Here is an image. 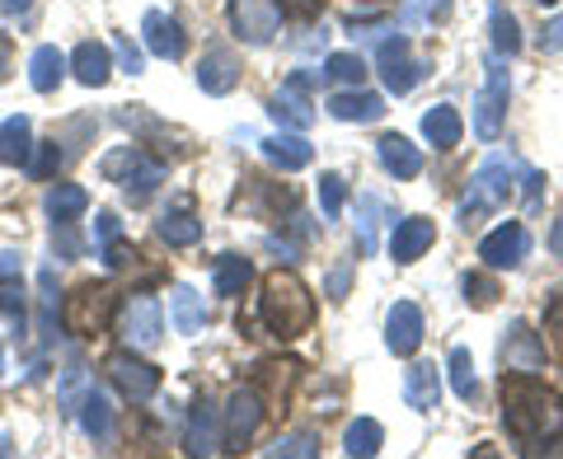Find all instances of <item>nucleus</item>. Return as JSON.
Masks as SVG:
<instances>
[{
  "mask_svg": "<svg viewBox=\"0 0 563 459\" xmlns=\"http://www.w3.org/2000/svg\"><path fill=\"white\" fill-rule=\"evenodd\" d=\"M503 422L517 440H550L563 432V399L540 384V376H517L503 370Z\"/></svg>",
  "mask_w": 563,
  "mask_h": 459,
  "instance_id": "obj_1",
  "label": "nucleus"
},
{
  "mask_svg": "<svg viewBox=\"0 0 563 459\" xmlns=\"http://www.w3.org/2000/svg\"><path fill=\"white\" fill-rule=\"evenodd\" d=\"M258 314H263V324H268L273 338L291 343V338H301V333H310V324H314V295L296 272L277 268V272H268V281H263Z\"/></svg>",
  "mask_w": 563,
  "mask_h": 459,
  "instance_id": "obj_2",
  "label": "nucleus"
},
{
  "mask_svg": "<svg viewBox=\"0 0 563 459\" xmlns=\"http://www.w3.org/2000/svg\"><path fill=\"white\" fill-rule=\"evenodd\" d=\"M99 173H103L109 183H118L132 202H146L151 192L165 183V165L151 160V155L141 150V146H118V150H109V155L99 160Z\"/></svg>",
  "mask_w": 563,
  "mask_h": 459,
  "instance_id": "obj_3",
  "label": "nucleus"
},
{
  "mask_svg": "<svg viewBox=\"0 0 563 459\" xmlns=\"http://www.w3.org/2000/svg\"><path fill=\"white\" fill-rule=\"evenodd\" d=\"M507 198H512V165L503 160H488L479 173L470 179V198H465V206H461V225L470 229V225H479L488 211H498V206H507Z\"/></svg>",
  "mask_w": 563,
  "mask_h": 459,
  "instance_id": "obj_4",
  "label": "nucleus"
},
{
  "mask_svg": "<svg viewBox=\"0 0 563 459\" xmlns=\"http://www.w3.org/2000/svg\"><path fill=\"white\" fill-rule=\"evenodd\" d=\"M109 310H113V291L103 281H85L66 295L62 305V328L76 333V338H95V333L109 324Z\"/></svg>",
  "mask_w": 563,
  "mask_h": 459,
  "instance_id": "obj_5",
  "label": "nucleus"
},
{
  "mask_svg": "<svg viewBox=\"0 0 563 459\" xmlns=\"http://www.w3.org/2000/svg\"><path fill=\"white\" fill-rule=\"evenodd\" d=\"M118 333H122V343L136 347V351L161 347V333H165V310H161V300L146 295V291L128 295V300H122V314H118Z\"/></svg>",
  "mask_w": 563,
  "mask_h": 459,
  "instance_id": "obj_6",
  "label": "nucleus"
},
{
  "mask_svg": "<svg viewBox=\"0 0 563 459\" xmlns=\"http://www.w3.org/2000/svg\"><path fill=\"white\" fill-rule=\"evenodd\" d=\"M231 24H235V38L263 47L273 43V33L282 29V5L277 0H231Z\"/></svg>",
  "mask_w": 563,
  "mask_h": 459,
  "instance_id": "obj_7",
  "label": "nucleus"
},
{
  "mask_svg": "<svg viewBox=\"0 0 563 459\" xmlns=\"http://www.w3.org/2000/svg\"><path fill=\"white\" fill-rule=\"evenodd\" d=\"M507 70L493 61L488 66V85H484V94L474 99V136L479 141H498L503 136V113H507Z\"/></svg>",
  "mask_w": 563,
  "mask_h": 459,
  "instance_id": "obj_8",
  "label": "nucleus"
},
{
  "mask_svg": "<svg viewBox=\"0 0 563 459\" xmlns=\"http://www.w3.org/2000/svg\"><path fill=\"white\" fill-rule=\"evenodd\" d=\"M503 357V370H517V376H540L544 370V343L540 333H531V324L526 320H512L507 324V338L498 347Z\"/></svg>",
  "mask_w": 563,
  "mask_h": 459,
  "instance_id": "obj_9",
  "label": "nucleus"
},
{
  "mask_svg": "<svg viewBox=\"0 0 563 459\" xmlns=\"http://www.w3.org/2000/svg\"><path fill=\"white\" fill-rule=\"evenodd\" d=\"M428 76V61H413L409 57V38H385L380 43V80H385V90L390 94H409L413 85Z\"/></svg>",
  "mask_w": 563,
  "mask_h": 459,
  "instance_id": "obj_10",
  "label": "nucleus"
},
{
  "mask_svg": "<svg viewBox=\"0 0 563 459\" xmlns=\"http://www.w3.org/2000/svg\"><path fill=\"white\" fill-rule=\"evenodd\" d=\"M103 370H109V380L122 390V399H132V403H146L155 390H161V370L136 361L132 351H113V357L103 361Z\"/></svg>",
  "mask_w": 563,
  "mask_h": 459,
  "instance_id": "obj_11",
  "label": "nucleus"
},
{
  "mask_svg": "<svg viewBox=\"0 0 563 459\" xmlns=\"http://www.w3.org/2000/svg\"><path fill=\"white\" fill-rule=\"evenodd\" d=\"M263 417H268V403H263V394L254 390H235L231 408H225V446L231 450H244L254 440V432L263 427Z\"/></svg>",
  "mask_w": 563,
  "mask_h": 459,
  "instance_id": "obj_12",
  "label": "nucleus"
},
{
  "mask_svg": "<svg viewBox=\"0 0 563 459\" xmlns=\"http://www.w3.org/2000/svg\"><path fill=\"white\" fill-rule=\"evenodd\" d=\"M526 254H531V235H526L521 221H503L493 235L479 239V258L488 268H517Z\"/></svg>",
  "mask_w": 563,
  "mask_h": 459,
  "instance_id": "obj_13",
  "label": "nucleus"
},
{
  "mask_svg": "<svg viewBox=\"0 0 563 459\" xmlns=\"http://www.w3.org/2000/svg\"><path fill=\"white\" fill-rule=\"evenodd\" d=\"M306 90H310V76H306V70H296V76L268 99V113L282 122V127L306 132L310 122H314V109H310V94H306Z\"/></svg>",
  "mask_w": 563,
  "mask_h": 459,
  "instance_id": "obj_14",
  "label": "nucleus"
},
{
  "mask_svg": "<svg viewBox=\"0 0 563 459\" xmlns=\"http://www.w3.org/2000/svg\"><path fill=\"white\" fill-rule=\"evenodd\" d=\"M0 314L14 324V338H20L24 320H29V295H24V277H20V254H0Z\"/></svg>",
  "mask_w": 563,
  "mask_h": 459,
  "instance_id": "obj_15",
  "label": "nucleus"
},
{
  "mask_svg": "<svg viewBox=\"0 0 563 459\" xmlns=\"http://www.w3.org/2000/svg\"><path fill=\"white\" fill-rule=\"evenodd\" d=\"M422 310L413 305V300H399V305L390 310V320H385V343H390L395 357H413V351L422 347Z\"/></svg>",
  "mask_w": 563,
  "mask_h": 459,
  "instance_id": "obj_16",
  "label": "nucleus"
},
{
  "mask_svg": "<svg viewBox=\"0 0 563 459\" xmlns=\"http://www.w3.org/2000/svg\"><path fill=\"white\" fill-rule=\"evenodd\" d=\"M141 33H146V47H151L161 61H179L184 52H188V38H184L179 20H169L165 10H146V20H141Z\"/></svg>",
  "mask_w": 563,
  "mask_h": 459,
  "instance_id": "obj_17",
  "label": "nucleus"
},
{
  "mask_svg": "<svg viewBox=\"0 0 563 459\" xmlns=\"http://www.w3.org/2000/svg\"><path fill=\"white\" fill-rule=\"evenodd\" d=\"M432 239H437V225L428 216H409V221H399L395 225V235H390V258L395 262H413L432 249Z\"/></svg>",
  "mask_w": 563,
  "mask_h": 459,
  "instance_id": "obj_18",
  "label": "nucleus"
},
{
  "mask_svg": "<svg viewBox=\"0 0 563 459\" xmlns=\"http://www.w3.org/2000/svg\"><path fill=\"white\" fill-rule=\"evenodd\" d=\"M198 85L207 94H231L240 85V61L231 47H207V57L198 66Z\"/></svg>",
  "mask_w": 563,
  "mask_h": 459,
  "instance_id": "obj_19",
  "label": "nucleus"
},
{
  "mask_svg": "<svg viewBox=\"0 0 563 459\" xmlns=\"http://www.w3.org/2000/svg\"><path fill=\"white\" fill-rule=\"evenodd\" d=\"M184 450L188 455H217L221 450V427H217V413H211V403L198 399L188 413V436H184Z\"/></svg>",
  "mask_w": 563,
  "mask_h": 459,
  "instance_id": "obj_20",
  "label": "nucleus"
},
{
  "mask_svg": "<svg viewBox=\"0 0 563 459\" xmlns=\"http://www.w3.org/2000/svg\"><path fill=\"white\" fill-rule=\"evenodd\" d=\"M437 399H442V376H437V366H428V361L409 366V376H404V403H409L413 413H432Z\"/></svg>",
  "mask_w": 563,
  "mask_h": 459,
  "instance_id": "obj_21",
  "label": "nucleus"
},
{
  "mask_svg": "<svg viewBox=\"0 0 563 459\" xmlns=\"http://www.w3.org/2000/svg\"><path fill=\"white\" fill-rule=\"evenodd\" d=\"M376 155H380L385 173H395V179H418L422 173V150L413 146V141H404V136H380Z\"/></svg>",
  "mask_w": 563,
  "mask_h": 459,
  "instance_id": "obj_22",
  "label": "nucleus"
},
{
  "mask_svg": "<svg viewBox=\"0 0 563 459\" xmlns=\"http://www.w3.org/2000/svg\"><path fill=\"white\" fill-rule=\"evenodd\" d=\"M29 155H33V122L24 113H14L0 122V165L20 169V165H29Z\"/></svg>",
  "mask_w": 563,
  "mask_h": 459,
  "instance_id": "obj_23",
  "label": "nucleus"
},
{
  "mask_svg": "<svg viewBox=\"0 0 563 459\" xmlns=\"http://www.w3.org/2000/svg\"><path fill=\"white\" fill-rule=\"evenodd\" d=\"M70 66H76V80L85 85V90H99V85H109V76H113L109 43H80L76 57H70Z\"/></svg>",
  "mask_w": 563,
  "mask_h": 459,
  "instance_id": "obj_24",
  "label": "nucleus"
},
{
  "mask_svg": "<svg viewBox=\"0 0 563 459\" xmlns=\"http://www.w3.org/2000/svg\"><path fill=\"white\" fill-rule=\"evenodd\" d=\"M263 155L277 165V169H287V173H296V169H306L310 160H314V146L306 136H287V132H277V136H268L263 141Z\"/></svg>",
  "mask_w": 563,
  "mask_h": 459,
  "instance_id": "obj_25",
  "label": "nucleus"
},
{
  "mask_svg": "<svg viewBox=\"0 0 563 459\" xmlns=\"http://www.w3.org/2000/svg\"><path fill=\"white\" fill-rule=\"evenodd\" d=\"M422 136H428L437 150H451V146H461L465 122H461V113H455L451 103H437V109L422 117Z\"/></svg>",
  "mask_w": 563,
  "mask_h": 459,
  "instance_id": "obj_26",
  "label": "nucleus"
},
{
  "mask_svg": "<svg viewBox=\"0 0 563 459\" xmlns=\"http://www.w3.org/2000/svg\"><path fill=\"white\" fill-rule=\"evenodd\" d=\"M329 113L339 122H376L385 113V103H380V94L347 90V94H329Z\"/></svg>",
  "mask_w": 563,
  "mask_h": 459,
  "instance_id": "obj_27",
  "label": "nucleus"
},
{
  "mask_svg": "<svg viewBox=\"0 0 563 459\" xmlns=\"http://www.w3.org/2000/svg\"><path fill=\"white\" fill-rule=\"evenodd\" d=\"M62 76H66V57H62V52L52 47V43H43V47L29 57V85H33L38 94H52V90L62 85Z\"/></svg>",
  "mask_w": 563,
  "mask_h": 459,
  "instance_id": "obj_28",
  "label": "nucleus"
},
{
  "mask_svg": "<svg viewBox=\"0 0 563 459\" xmlns=\"http://www.w3.org/2000/svg\"><path fill=\"white\" fill-rule=\"evenodd\" d=\"M155 229H161V239L169 244V249H188V244H198V239H202V221L192 216L188 206L165 211V216L155 221Z\"/></svg>",
  "mask_w": 563,
  "mask_h": 459,
  "instance_id": "obj_29",
  "label": "nucleus"
},
{
  "mask_svg": "<svg viewBox=\"0 0 563 459\" xmlns=\"http://www.w3.org/2000/svg\"><path fill=\"white\" fill-rule=\"evenodd\" d=\"M80 422H85V432H90L99 446H109L113 440V408H109V399H103V390H85V399H80Z\"/></svg>",
  "mask_w": 563,
  "mask_h": 459,
  "instance_id": "obj_30",
  "label": "nucleus"
},
{
  "mask_svg": "<svg viewBox=\"0 0 563 459\" xmlns=\"http://www.w3.org/2000/svg\"><path fill=\"white\" fill-rule=\"evenodd\" d=\"M250 258H240V254H221L217 258V268H211V287H217V295H244V287H250Z\"/></svg>",
  "mask_w": 563,
  "mask_h": 459,
  "instance_id": "obj_31",
  "label": "nucleus"
},
{
  "mask_svg": "<svg viewBox=\"0 0 563 459\" xmlns=\"http://www.w3.org/2000/svg\"><path fill=\"white\" fill-rule=\"evenodd\" d=\"M169 320L179 333H198L207 324V305H202V295L192 291V287H174L169 295Z\"/></svg>",
  "mask_w": 563,
  "mask_h": 459,
  "instance_id": "obj_32",
  "label": "nucleus"
},
{
  "mask_svg": "<svg viewBox=\"0 0 563 459\" xmlns=\"http://www.w3.org/2000/svg\"><path fill=\"white\" fill-rule=\"evenodd\" d=\"M380 446H385V432H380V422L376 417H357L347 427V436H343V450L352 455V459H372V455H380Z\"/></svg>",
  "mask_w": 563,
  "mask_h": 459,
  "instance_id": "obj_33",
  "label": "nucleus"
},
{
  "mask_svg": "<svg viewBox=\"0 0 563 459\" xmlns=\"http://www.w3.org/2000/svg\"><path fill=\"white\" fill-rule=\"evenodd\" d=\"M85 206H90V192H85L80 183H57L47 192V216L52 221H76Z\"/></svg>",
  "mask_w": 563,
  "mask_h": 459,
  "instance_id": "obj_34",
  "label": "nucleus"
},
{
  "mask_svg": "<svg viewBox=\"0 0 563 459\" xmlns=\"http://www.w3.org/2000/svg\"><path fill=\"white\" fill-rule=\"evenodd\" d=\"M451 390H455V399H465V403H474L479 399V376H474V361H470V347H451Z\"/></svg>",
  "mask_w": 563,
  "mask_h": 459,
  "instance_id": "obj_35",
  "label": "nucleus"
},
{
  "mask_svg": "<svg viewBox=\"0 0 563 459\" xmlns=\"http://www.w3.org/2000/svg\"><path fill=\"white\" fill-rule=\"evenodd\" d=\"M488 29H493V47H498L503 57H517V52H521V33H517L512 14H507L503 5H493L488 10Z\"/></svg>",
  "mask_w": 563,
  "mask_h": 459,
  "instance_id": "obj_36",
  "label": "nucleus"
},
{
  "mask_svg": "<svg viewBox=\"0 0 563 459\" xmlns=\"http://www.w3.org/2000/svg\"><path fill=\"white\" fill-rule=\"evenodd\" d=\"M38 291H43V343H57V272L38 268Z\"/></svg>",
  "mask_w": 563,
  "mask_h": 459,
  "instance_id": "obj_37",
  "label": "nucleus"
},
{
  "mask_svg": "<svg viewBox=\"0 0 563 459\" xmlns=\"http://www.w3.org/2000/svg\"><path fill=\"white\" fill-rule=\"evenodd\" d=\"M446 14H451V0H404L399 29H418L428 20H446Z\"/></svg>",
  "mask_w": 563,
  "mask_h": 459,
  "instance_id": "obj_38",
  "label": "nucleus"
},
{
  "mask_svg": "<svg viewBox=\"0 0 563 459\" xmlns=\"http://www.w3.org/2000/svg\"><path fill=\"white\" fill-rule=\"evenodd\" d=\"M324 76L343 80V85H362L366 80V61L357 57V52H333V57L324 61Z\"/></svg>",
  "mask_w": 563,
  "mask_h": 459,
  "instance_id": "obj_39",
  "label": "nucleus"
},
{
  "mask_svg": "<svg viewBox=\"0 0 563 459\" xmlns=\"http://www.w3.org/2000/svg\"><path fill=\"white\" fill-rule=\"evenodd\" d=\"M343 202H347V183L339 179V173H320V206H324L329 221H339Z\"/></svg>",
  "mask_w": 563,
  "mask_h": 459,
  "instance_id": "obj_40",
  "label": "nucleus"
},
{
  "mask_svg": "<svg viewBox=\"0 0 563 459\" xmlns=\"http://www.w3.org/2000/svg\"><path fill=\"white\" fill-rule=\"evenodd\" d=\"M57 146H62L57 136L43 141V146H38V160H29V173H33V179H52V173H57V169L66 165V150H57Z\"/></svg>",
  "mask_w": 563,
  "mask_h": 459,
  "instance_id": "obj_41",
  "label": "nucleus"
},
{
  "mask_svg": "<svg viewBox=\"0 0 563 459\" xmlns=\"http://www.w3.org/2000/svg\"><path fill=\"white\" fill-rule=\"evenodd\" d=\"M465 300L474 310H488L493 300H498V281L493 277H465Z\"/></svg>",
  "mask_w": 563,
  "mask_h": 459,
  "instance_id": "obj_42",
  "label": "nucleus"
},
{
  "mask_svg": "<svg viewBox=\"0 0 563 459\" xmlns=\"http://www.w3.org/2000/svg\"><path fill=\"white\" fill-rule=\"evenodd\" d=\"M376 211H380L376 198H362V235H357V254H372V249H376Z\"/></svg>",
  "mask_w": 563,
  "mask_h": 459,
  "instance_id": "obj_43",
  "label": "nucleus"
},
{
  "mask_svg": "<svg viewBox=\"0 0 563 459\" xmlns=\"http://www.w3.org/2000/svg\"><path fill=\"white\" fill-rule=\"evenodd\" d=\"M273 455H320V440H314L310 432H291V436H282L277 446H273Z\"/></svg>",
  "mask_w": 563,
  "mask_h": 459,
  "instance_id": "obj_44",
  "label": "nucleus"
},
{
  "mask_svg": "<svg viewBox=\"0 0 563 459\" xmlns=\"http://www.w3.org/2000/svg\"><path fill=\"white\" fill-rule=\"evenodd\" d=\"M99 258H103V262H109V268L118 272V268H128V262L136 258V249H132V244L118 235V239H109V244H99Z\"/></svg>",
  "mask_w": 563,
  "mask_h": 459,
  "instance_id": "obj_45",
  "label": "nucleus"
},
{
  "mask_svg": "<svg viewBox=\"0 0 563 459\" xmlns=\"http://www.w3.org/2000/svg\"><path fill=\"white\" fill-rule=\"evenodd\" d=\"M118 216H113V211H99V221H95V239L99 244H109V239H118Z\"/></svg>",
  "mask_w": 563,
  "mask_h": 459,
  "instance_id": "obj_46",
  "label": "nucleus"
},
{
  "mask_svg": "<svg viewBox=\"0 0 563 459\" xmlns=\"http://www.w3.org/2000/svg\"><path fill=\"white\" fill-rule=\"evenodd\" d=\"M113 47H118V61H122V70H132V76H136V70H141V52L132 47V38H118Z\"/></svg>",
  "mask_w": 563,
  "mask_h": 459,
  "instance_id": "obj_47",
  "label": "nucleus"
},
{
  "mask_svg": "<svg viewBox=\"0 0 563 459\" xmlns=\"http://www.w3.org/2000/svg\"><path fill=\"white\" fill-rule=\"evenodd\" d=\"M540 52H563V14L540 33Z\"/></svg>",
  "mask_w": 563,
  "mask_h": 459,
  "instance_id": "obj_48",
  "label": "nucleus"
},
{
  "mask_svg": "<svg viewBox=\"0 0 563 459\" xmlns=\"http://www.w3.org/2000/svg\"><path fill=\"white\" fill-rule=\"evenodd\" d=\"M10 57H14V43H10V33H0V85L10 80Z\"/></svg>",
  "mask_w": 563,
  "mask_h": 459,
  "instance_id": "obj_49",
  "label": "nucleus"
},
{
  "mask_svg": "<svg viewBox=\"0 0 563 459\" xmlns=\"http://www.w3.org/2000/svg\"><path fill=\"white\" fill-rule=\"evenodd\" d=\"M544 324H550L559 333V343H563V291L554 295V305H550V314H544Z\"/></svg>",
  "mask_w": 563,
  "mask_h": 459,
  "instance_id": "obj_50",
  "label": "nucleus"
},
{
  "mask_svg": "<svg viewBox=\"0 0 563 459\" xmlns=\"http://www.w3.org/2000/svg\"><path fill=\"white\" fill-rule=\"evenodd\" d=\"M329 291H333V300H339V295L347 291V268H339V272L329 277Z\"/></svg>",
  "mask_w": 563,
  "mask_h": 459,
  "instance_id": "obj_51",
  "label": "nucleus"
},
{
  "mask_svg": "<svg viewBox=\"0 0 563 459\" xmlns=\"http://www.w3.org/2000/svg\"><path fill=\"white\" fill-rule=\"evenodd\" d=\"M550 249L563 258V221H554V229H550Z\"/></svg>",
  "mask_w": 563,
  "mask_h": 459,
  "instance_id": "obj_52",
  "label": "nucleus"
},
{
  "mask_svg": "<svg viewBox=\"0 0 563 459\" xmlns=\"http://www.w3.org/2000/svg\"><path fill=\"white\" fill-rule=\"evenodd\" d=\"M33 5V0H0V10H5V14H20V10H29Z\"/></svg>",
  "mask_w": 563,
  "mask_h": 459,
  "instance_id": "obj_53",
  "label": "nucleus"
},
{
  "mask_svg": "<svg viewBox=\"0 0 563 459\" xmlns=\"http://www.w3.org/2000/svg\"><path fill=\"white\" fill-rule=\"evenodd\" d=\"M287 5H291V10H301V14H310V10H314V0H287Z\"/></svg>",
  "mask_w": 563,
  "mask_h": 459,
  "instance_id": "obj_54",
  "label": "nucleus"
},
{
  "mask_svg": "<svg viewBox=\"0 0 563 459\" xmlns=\"http://www.w3.org/2000/svg\"><path fill=\"white\" fill-rule=\"evenodd\" d=\"M0 376H5V351H0Z\"/></svg>",
  "mask_w": 563,
  "mask_h": 459,
  "instance_id": "obj_55",
  "label": "nucleus"
},
{
  "mask_svg": "<svg viewBox=\"0 0 563 459\" xmlns=\"http://www.w3.org/2000/svg\"><path fill=\"white\" fill-rule=\"evenodd\" d=\"M540 5H559V0H540Z\"/></svg>",
  "mask_w": 563,
  "mask_h": 459,
  "instance_id": "obj_56",
  "label": "nucleus"
}]
</instances>
